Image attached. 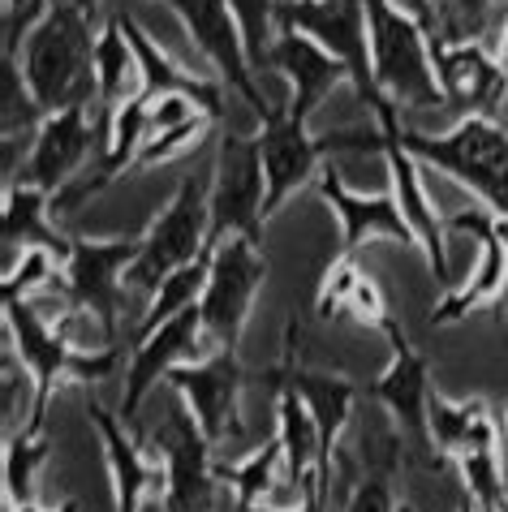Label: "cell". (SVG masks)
Returning <instances> with one entry per match:
<instances>
[{
	"instance_id": "obj_1",
	"label": "cell",
	"mask_w": 508,
	"mask_h": 512,
	"mask_svg": "<svg viewBox=\"0 0 508 512\" xmlns=\"http://www.w3.org/2000/svg\"><path fill=\"white\" fill-rule=\"evenodd\" d=\"M375 125L397 134L405 151L470 190L496 216H508V130L496 117H461L448 134H422L401 125L397 104H384L375 112Z\"/></svg>"
},
{
	"instance_id": "obj_2",
	"label": "cell",
	"mask_w": 508,
	"mask_h": 512,
	"mask_svg": "<svg viewBox=\"0 0 508 512\" xmlns=\"http://www.w3.org/2000/svg\"><path fill=\"white\" fill-rule=\"evenodd\" d=\"M95 44H100L95 18L74 5H48L44 18L31 26L13 61L22 65V78L44 117L61 108L95 104Z\"/></svg>"
},
{
	"instance_id": "obj_3",
	"label": "cell",
	"mask_w": 508,
	"mask_h": 512,
	"mask_svg": "<svg viewBox=\"0 0 508 512\" xmlns=\"http://www.w3.org/2000/svg\"><path fill=\"white\" fill-rule=\"evenodd\" d=\"M5 345L18 353L22 366L35 379V409H31V422L22 426L31 435H44L48 409L65 383L91 388V383L108 379L121 362L117 349H78L52 319L39 315L31 297H5Z\"/></svg>"
},
{
	"instance_id": "obj_4",
	"label": "cell",
	"mask_w": 508,
	"mask_h": 512,
	"mask_svg": "<svg viewBox=\"0 0 508 512\" xmlns=\"http://www.w3.org/2000/svg\"><path fill=\"white\" fill-rule=\"evenodd\" d=\"M254 134H259L263 173H267V198H263L267 220H272L306 181H319V164L328 160V155H375V151L384 155V130H379V125L310 134V121L293 117L289 108H276Z\"/></svg>"
},
{
	"instance_id": "obj_5",
	"label": "cell",
	"mask_w": 508,
	"mask_h": 512,
	"mask_svg": "<svg viewBox=\"0 0 508 512\" xmlns=\"http://www.w3.org/2000/svg\"><path fill=\"white\" fill-rule=\"evenodd\" d=\"M366 26H371V69L379 95L397 108H444L427 26L392 0H366Z\"/></svg>"
},
{
	"instance_id": "obj_6",
	"label": "cell",
	"mask_w": 508,
	"mask_h": 512,
	"mask_svg": "<svg viewBox=\"0 0 508 512\" xmlns=\"http://www.w3.org/2000/svg\"><path fill=\"white\" fill-rule=\"evenodd\" d=\"M211 254V173L181 177L168 207L147 224L143 250L130 267V289L155 293L164 276Z\"/></svg>"
},
{
	"instance_id": "obj_7",
	"label": "cell",
	"mask_w": 508,
	"mask_h": 512,
	"mask_svg": "<svg viewBox=\"0 0 508 512\" xmlns=\"http://www.w3.org/2000/svg\"><path fill=\"white\" fill-rule=\"evenodd\" d=\"M263 198L267 173L259 134H233L224 125L216 164H211V246H220L229 237H250L263 246Z\"/></svg>"
},
{
	"instance_id": "obj_8",
	"label": "cell",
	"mask_w": 508,
	"mask_h": 512,
	"mask_svg": "<svg viewBox=\"0 0 508 512\" xmlns=\"http://www.w3.org/2000/svg\"><path fill=\"white\" fill-rule=\"evenodd\" d=\"M276 22L289 31L310 35L323 52L345 65L349 82L371 117L388 104L375 87L371 69V26H366V0H276Z\"/></svg>"
},
{
	"instance_id": "obj_9",
	"label": "cell",
	"mask_w": 508,
	"mask_h": 512,
	"mask_svg": "<svg viewBox=\"0 0 508 512\" xmlns=\"http://www.w3.org/2000/svg\"><path fill=\"white\" fill-rule=\"evenodd\" d=\"M143 250V233L138 237H74L65 267V302L69 310H82L117 340L125 289H130V267Z\"/></svg>"
},
{
	"instance_id": "obj_10",
	"label": "cell",
	"mask_w": 508,
	"mask_h": 512,
	"mask_svg": "<svg viewBox=\"0 0 508 512\" xmlns=\"http://www.w3.org/2000/svg\"><path fill=\"white\" fill-rule=\"evenodd\" d=\"M267 284V254L259 241L229 237L211 246V276L199 297L203 327H207V349H237L250 327L254 297Z\"/></svg>"
},
{
	"instance_id": "obj_11",
	"label": "cell",
	"mask_w": 508,
	"mask_h": 512,
	"mask_svg": "<svg viewBox=\"0 0 508 512\" xmlns=\"http://www.w3.org/2000/svg\"><path fill=\"white\" fill-rule=\"evenodd\" d=\"M168 9L177 13V22L186 26V35L194 39V48L203 52V61L211 65L229 95H237L242 104L254 112V121H267L276 112V104H267V95L259 91V69L250 61L242 22L229 0H164Z\"/></svg>"
},
{
	"instance_id": "obj_12",
	"label": "cell",
	"mask_w": 508,
	"mask_h": 512,
	"mask_svg": "<svg viewBox=\"0 0 508 512\" xmlns=\"http://www.w3.org/2000/svg\"><path fill=\"white\" fill-rule=\"evenodd\" d=\"M164 383H173V392L186 401V409L203 426V435L216 452L246 444L242 392L250 388V371L237 358V349H211L199 362L177 366Z\"/></svg>"
},
{
	"instance_id": "obj_13",
	"label": "cell",
	"mask_w": 508,
	"mask_h": 512,
	"mask_svg": "<svg viewBox=\"0 0 508 512\" xmlns=\"http://www.w3.org/2000/svg\"><path fill=\"white\" fill-rule=\"evenodd\" d=\"M151 452L164 461V512H211L220 495V469H216V448L194 422L186 401L173 405L151 435Z\"/></svg>"
},
{
	"instance_id": "obj_14",
	"label": "cell",
	"mask_w": 508,
	"mask_h": 512,
	"mask_svg": "<svg viewBox=\"0 0 508 512\" xmlns=\"http://www.w3.org/2000/svg\"><path fill=\"white\" fill-rule=\"evenodd\" d=\"M384 340H388L392 358H388L384 371H379V379L366 383V396L388 409L392 431L405 439L409 452H427V457H435V448H431V426H427L431 366H427V358H422L414 345H409L405 327H401L397 319L384 323ZM435 461H440V457H435Z\"/></svg>"
},
{
	"instance_id": "obj_15",
	"label": "cell",
	"mask_w": 508,
	"mask_h": 512,
	"mask_svg": "<svg viewBox=\"0 0 508 512\" xmlns=\"http://www.w3.org/2000/svg\"><path fill=\"white\" fill-rule=\"evenodd\" d=\"M207 349V327H203V306H190L173 315L168 323H160L155 332H143L134 345V358L125 366V392H121V422L138 418L143 401L155 392V383L168 379L177 366L199 362Z\"/></svg>"
},
{
	"instance_id": "obj_16",
	"label": "cell",
	"mask_w": 508,
	"mask_h": 512,
	"mask_svg": "<svg viewBox=\"0 0 508 512\" xmlns=\"http://www.w3.org/2000/svg\"><path fill=\"white\" fill-rule=\"evenodd\" d=\"M100 108L95 104H78V108H61L48 112L39 121V130L31 134V155H26L18 181L39 186L48 194H61L69 181L82 177L91 151H95V130H100Z\"/></svg>"
},
{
	"instance_id": "obj_17",
	"label": "cell",
	"mask_w": 508,
	"mask_h": 512,
	"mask_svg": "<svg viewBox=\"0 0 508 512\" xmlns=\"http://www.w3.org/2000/svg\"><path fill=\"white\" fill-rule=\"evenodd\" d=\"M87 418L100 431L117 512H147L151 504H164V487H168L164 461L138 444L130 435V422H121V414H108L100 396H91V388H87Z\"/></svg>"
},
{
	"instance_id": "obj_18",
	"label": "cell",
	"mask_w": 508,
	"mask_h": 512,
	"mask_svg": "<svg viewBox=\"0 0 508 512\" xmlns=\"http://www.w3.org/2000/svg\"><path fill=\"white\" fill-rule=\"evenodd\" d=\"M487 216H491V207H461L444 220L448 233H470L478 241V263H474L470 280L440 297V306L431 310V327H453L461 319H470L474 310H487V306L504 302V293H508V246L491 237Z\"/></svg>"
},
{
	"instance_id": "obj_19",
	"label": "cell",
	"mask_w": 508,
	"mask_h": 512,
	"mask_svg": "<svg viewBox=\"0 0 508 512\" xmlns=\"http://www.w3.org/2000/svg\"><path fill=\"white\" fill-rule=\"evenodd\" d=\"M315 190H319L323 203L332 207L336 224H341V250H336V259H354V254L362 246H371V241H401V246L418 250V237H414V229H409V220H405V211H401L392 190L354 194L332 168L319 173Z\"/></svg>"
},
{
	"instance_id": "obj_20",
	"label": "cell",
	"mask_w": 508,
	"mask_h": 512,
	"mask_svg": "<svg viewBox=\"0 0 508 512\" xmlns=\"http://www.w3.org/2000/svg\"><path fill=\"white\" fill-rule=\"evenodd\" d=\"M435 78H440L444 104L461 117H496V108L508 95V78L496 61V52L483 44H440L431 39Z\"/></svg>"
},
{
	"instance_id": "obj_21",
	"label": "cell",
	"mask_w": 508,
	"mask_h": 512,
	"mask_svg": "<svg viewBox=\"0 0 508 512\" xmlns=\"http://www.w3.org/2000/svg\"><path fill=\"white\" fill-rule=\"evenodd\" d=\"M298 332L302 327L289 319L285 327V358H280L276 371H267L263 379L267 383H289L293 392L306 401V409L315 414L319 422V435H323V448H328V457H336V444H341L345 426H349V414H354V401L362 396L358 383H349L345 375H328V371H315V366H306L298 358Z\"/></svg>"
},
{
	"instance_id": "obj_22",
	"label": "cell",
	"mask_w": 508,
	"mask_h": 512,
	"mask_svg": "<svg viewBox=\"0 0 508 512\" xmlns=\"http://www.w3.org/2000/svg\"><path fill=\"white\" fill-rule=\"evenodd\" d=\"M384 164H388V181H392L388 190L397 194V203L418 237V250H422V259H427L435 284L453 289V276H448V224L427 198V186H422V160L401 147L397 134L384 130Z\"/></svg>"
},
{
	"instance_id": "obj_23",
	"label": "cell",
	"mask_w": 508,
	"mask_h": 512,
	"mask_svg": "<svg viewBox=\"0 0 508 512\" xmlns=\"http://www.w3.org/2000/svg\"><path fill=\"white\" fill-rule=\"evenodd\" d=\"M267 69L289 82L285 108L293 112V117H302V121L315 117L323 99L341 87V82H349L345 65L336 61L332 52H323L310 35L289 31V26H280V35L272 44V56H267Z\"/></svg>"
},
{
	"instance_id": "obj_24",
	"label": "cell",
	"mask_w": 508,
	"mask_h": 512,
	"mask_svg": "<svg viewBox=\"0 0 508 512\" xmlns=\"http://www.w3.org/2000/svg\"><path fill=\"white\" fill-rule=\"evenodd\" d=\"M121 22H125V35H130L134 52H138V65H143V91L151 99H160V95H186V99H194V104L207 112V117L224 121V95H229V87H224V82L211 74V69H199V74L186 69L164 44H155L151 31L134 18V13H121Z\"/></svg>"
},
{
	"instance_id": "obj_25",
	"label": "cell",
	"mask_w": 508,
	"mask_h": 512,
	"mask_svg": "<svg viewBox=\"0 0 508 512\" xmlns=\"http://www.w3.org/2000/svg\"><path fill=\"white\" fill-rule=\"evenodd\" d=\"M427 426H431V448L440 461H465L474 452H491L500 444V422L491 414L487 401L478 396H444L431 392L427 405Z\"/></svg>"
},
{
	"instance_id": "obj_26",
	"label": "cell",
	"mask_w": 508,
	"mask_h": 512,
	"mask_svg": "<svg viewBox=\"0 0 508 512\" xmlns=\"http://www.w3.org/2000/svg\"><path fill=\"white\" fill-rule=\"evenodd\" d=\"M315 310H319L323 323L349 315L362 327H375V332H384V323L392 319L384 289H379V284L366 276L354 259H336V254H332L328 272H323V280H319Z\"/></svg>"
},
{
	"instance_id": "obj_27",
	"label": "cell",
	"mask_w": 508,
	"mask_h": 512,
	"mask_svg": "<svg viewBox=\"0 0 508 512\" xmlns=\"http://www.w3.org/2000/svg\"><path fill=\"white\" fill-rule=\"evenodd\" d=\"M74 237H65L56 229V211H52V194L26 181L5 186V254L13 259L18 250H48L56 259H69Z\"/></svg>"
},
{
	"instance_id": "obj_28",
	"label": "cell",
	"mask_w": 508,
	"mask_h": 512,
	"mask_svg": "<svg viewBox=\"0 0 508 512\" xmlns=\"http://www.w3.org/2000/svg\"><path fill=\"white\" fill-rule=\"evenodd\" d=\"M143 91V65H138V52L125 35L121 13L104 22L100 44H95V108L108 121L125 99H134Z\"/></svg>"
},
{
	"instance_id": "obj_29",
	"label": "cell",
	"mask_w": 508,
	"mask_h": 512,
	"mask_svg": "<svg viewBox=\"0 0 508 512\" xmlns=\"http://www.w3.org/2000/svg\"><path fill=\"white\" fill-rule=\"evenodd\" d=\"M401 448L405 439L392 431L384 452H366V469L354 478V487L345 491V508L341 512H401L397 500V465H401Z\"/></svg>"
},
{
	"instance_id": "obj_30",
	"label": "cell",
	"mask_w": 508,
	"mask_h": 512,
	"mask_svg": "<svg viewBox=\"0 0 508 512\" xmlns=\"http://www.w3.org/2000/svg\"><path fill=\"white\" fill-rule=\"evenodd\" d=\"M508 22V0H440V44H483V35Z\"/></svg>"
},
{
	"instance_id": "obj_31",
	"label": "cell",
	"mask_w": 508,
	"mask_h": 512,
	"mask_svg": "<svg viewBox=\"0 0 508 512\" xmlns=\"http://www.w3.org/2000/svg\"><path fill=\"white\" fill-rule=\"evenodd\" d=\"M207 276H211V254H203V259H194V263H186V267H177L173 276H164L160 289L151 293V306H147L143 323H138V336L155 332V327L168 323L173 315H181V310L199 306V297H203V289H207Z\"/></svg>"
},
{
	"instance_id": "obj_32",
	"label": "cell",
	"mask_w": 508,
	"mask_h": 512,
	"mask_svg": "<svg viewBox=\"0 0 508 512\" xmlns=\"http://www.w3.org/2000/svg\"><path fill=\"white\" fill-rule=\"evenodd\" d=\"M48 457H52L48 435H31V431L5 435V504H35V482Z\"/></svg>"
},
{
	"instance_id": "obj_33",
	"label": "cell",
	"mask_w": 508,
	"mask_h": 512,
	"mask_svg": "<svg viewBox=\"0 0 508 512\" xmlns=\"http://www.w3.org/2000/svg\"><path fill=\"white\" fill-rule=\"evenodd\" d=\"M216 125H224V121H216V117H207V112H199V117L181 121V125H173V130L151 134V138L143 142V151H138V160H134V173H138V168H155V164H168V160H177V155L194 151L211 130H216Z\"/></svg>"
},
{
	"instance_id": "obj_34",
	"label": "cell",
	"mask_w": 508,
	"mask_h": 512,
	"mask_svg": "<svg viewBox=\"0 0 508 512\" xmlns=\"http://www.w3.org/2000/svg\"><path fill=\"white\" fill-rule=\"evenodd\" d=\"M237 22H242V35H246V48H250V61L254 69H267V56H272V44L280 35V22H276V0H229Z\"/></svg>"
},
{
	"instance_id": "obj_35",
	"label": "cell",
	"mask_w": 508,
	"mask_h": 512,
	"mask_svg": "<svg viewBox=\"0 0 508 512\" xmlns=\"http://www.w3.org/2000/svg\"><path fill=\"white\" fill-rule=\"evenodd\" d=\"M56 267H61V259L48 250H18L5 267V297H31L39 289H52L56 284Z\"/></svg>"
},
{
	"instance_id": "obj_36",
	"label": "cell",
	"mask_w": 508,
	"mask_h": 512,
	"mask_svg": "<svg viewBox=\"0 0 508 512\" xmlns=\"http://www.w3.org/2000/svg\"><path fill=\"white\" fill-rule=\"evenodd\" d=\"M48 13V0H5L0 5V56H18L22 44H26V35H31V26L39 22Z\"/></svg>"
},
{
	"instance_id": "obj_37",
	"label": "cell",
	"mask_w": 508,
	"mask_h": 512,
	"mask_svg": "<svg viewBox=\"0 0 508 512\" xmlns=\"http://www.w3.org/2000/svg\"><path fill=\"white\" fill-rule=\"evenodd\" d=\"M392 5L405 9L409 18H418L427 26V35H435V26H440V5H435V0H392Z\"/></svg>"
},
{
	"instance_id": "obj_38",
	"label": "cell",
	"mask_w": 508,
	"mask_h": 512,
	"mask_svg": "<svg viewBox=\"0 0 508 512\" xmlns=\"http://www.w3.org/2000/svg\"><path fill=\"white\" fill-rule=\"evenodd\" d=\"M5 512H82V508H78V500H65L61 508H44L35 500V504H5Z\"/></svg>"
},
{
	"instance_id": "obj_39",
	"label": "cell",
	"mask_w": 508,
	"mask_h": 512,
	"mask_svg": "<svg viewBox=\"0 0 508 512\" xmlns=\"http://www.w3.org/2000/svg\"><path fill=\"white\" fill-rule=\"evenodd\" d=\"M48 5H74V9H82V13H100V0H48Z\"/></svg>"
},
{
	"instance_id": "obj_40",
	"label": "cell",
	"mask_w": 508,
	"mask_h": 512,
	"mask_svg": "<svg viewBox=\"0 0 508 512\" xmlns=\"http://www.w3.org/2000/svg\"><path fill=\"white\" fill-rule=\"evenodd\" d=\"M496 61H500V69H504V78H508V22L500 26V48H496Z\"/></svg>"
},
{
	"instance_id": "obj_41",
	"label": "cell",
	"mask_w": 508,
	"mask_h": 512,
	"mask_svg": "<svg viewBox=\"0 0 508 512\" xmlns=\"http://www.w3.org/2000/svg\"><path fill=\"white\" fill-rule=\"evenodd\" d=\"M293 512H306V508H293Z\"/></svg>"
},
{
	"instance_id": "obj_42",
	"label": "cell",
	"mask_w": 508,
	"mask_h": 512,
	"mask_svg": "<svg viewBox=\"0 0 508 512\" xmlns=\"http://www.w3.org/2000/svg\"><path fill=\"white\" fill-rule=\"evenodd\" d=\"M504 426H508V414H504Z\"/></svg>"
}]
</instances>
